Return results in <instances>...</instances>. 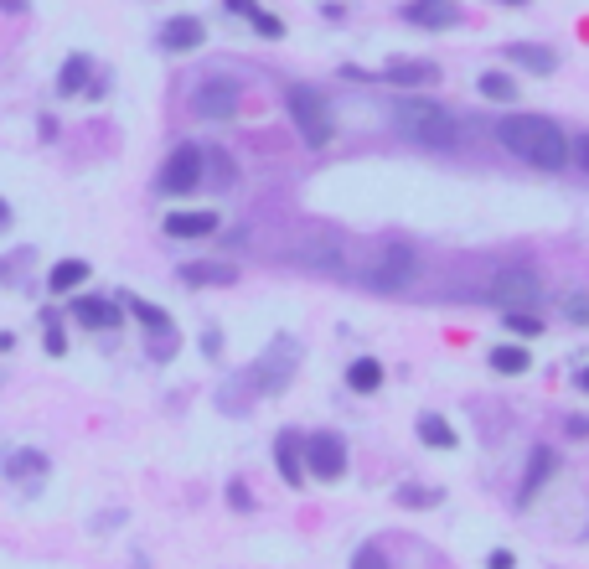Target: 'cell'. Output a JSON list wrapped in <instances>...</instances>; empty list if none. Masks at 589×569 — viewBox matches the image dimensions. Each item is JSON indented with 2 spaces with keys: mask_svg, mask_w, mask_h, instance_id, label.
Wrapping results in <instances>:
<instances>
[{
  "mask_svg": "<svg viewBox=\"0 0 589 569\" xmlns=\"http://www.w3.org/2000/svg\"><path fill=\"white\" fill-rule=\"evenodd\" d=\"M414 269H419L414 249H403V244H388V249L367 254V259L357 264V280H362V285H372V290H403V285L414 280Z\"/></svg>",
  "mask_w": 589,
  "mask_h": 569,
  "instance_id": "4",
  "label": "cell"
},
{
  "mask_svg": "<svg viewBox=\"0 0 589 569\" xmlns=\"http://www.w3.org/2000/svg\"><path fill=\"white\" fill-rule=\"evenodd\" d=\"M383 78L393 88H414V83H434V78H440V68H434V63H388Z\"/></svg>",
  "mask_w": 589,
  "mask_h": 569,
  "instance_id": "21",
  "label": "cell"
},
{
  "mask_svg": "<svg viewBox=\"0 0 589 569\" xmlns=\"http://www.w3.org/2000/svg\"><path fill=\"white\" fill-rule=\"evenodd\" d=\"M248 21H254V32H259V37H285V21L269 16V11H259V6L248 11Z\"/></svg>",
  "mask_w": 589,
  "mask_h": 569,
  "instance_id": "26",
  "label": "cell"
},
{
  "mask_svg": "<svg viewBox=\"0 0 589 569\" xmlns=\"http://www.w3.org/2000/svg\"><path fill=\"white\" fill-rule=\"evenodd\" d=\"M569 161L589 176V135H579V140H569Z\"/></svg>",
  "mask_w": 589,
  "mask_h": 569,
  "instance_id": "30",
  "label": "cell"
},
{
  "mask_svg": "<svg viewBox=\"0 0 589 569\" xmlns=\"http://www.w3.org/2000/svg\"><path fill=\"white\" fill-rule=\"evenodd\" d=\"M398 497H403V507H429V492L424 487H403Z\"/></svg>",
  "mask_w": 589,
  "mask_h": 569,
  "instance_id": "32",
  "label": "cell"
},
{
  "mask_svg": "<svg viewBox=\"0 0 589 569\" xmlns=\"http://www.w3.org/2000/svg\"><path fill=\"white\" fill-rule=\"evenodd\" d=\"M202 166H207V151L202 145H176V151L166 156V166H161V187L166 197H186V192H197L202 187Z\"/></svg>",
  "mask_w": 589,
  "mask_h": 569,
  "instance_id": "7",
  "label": "cell"
},
{
  "mask_svg": "<svg viewBox=\"0 0 589 569\" xmlns=\"http://www.w3.org/2000/svg\"><path fill=\"white\" fill-rule=\"evenodd\" d=\"M238 104H243L238 78H207V83H197V94H192V109L202 119H233Z\"/></svg>",
  "mask_w": 589,
  "mask_h": 569,
  "instance_id": "8",
  "label": "cell"
},
{
  "mask_svg": "<svg viewBox=\"0 0 589 569\" xmlns=\"http://www.w3.org/2000/svg\"><path fill=\"white\" fill-rule=\"evenodd\" d=\"M383 363H378V357H357V363L347 368V388H352V394H378V388H383Z\"/></svg>",
  "mask_w": 589,
  "mask_h": 569,
  "instance_id": "16",
  "label": "cell"
},
{
  "mask_svg": "<svg viewBox=\"0 0 589 569\" xmlns=\"http://www.w3.org/2000/svg\"><path fill=\"white\" fill-rule=\"evenodd\" d=\"M553 466H558V456L548 451V445H538V451H533V466H527V482H522V492H517V497H522V502H533V497H538V487L553 476Z\"/></svg>",
  "mask_w": 589,
  "mask_h": 569,
  "instance_id": "20",
  "label": "cell"
},
{
  "mask_svg": "<svg viewBox=\"0 0 589 569\" xmlns=\"http://www.w3.org/2000/svg\"><path fill=\"white\" fill-rule=\"evenodd\" d=\"M419 440L434 445V451H455V430L445 425L440 414H424V419H419Z\"/></svg>",
  "mask_w": 589,
  "mask_h": 569,
  "instance_id": "24",
  "label": "cell"
},
{
  "mask_svg": "<svg viewBox=\"0 0 589 569\" xmlns=\"http://www.w3.org/2000/svg\"><path fill=\"white\" fill-rule=\"evenodd\" d=\"M569 316H574V321H589V301H579V295H574V301H569Z\"/></svg>",
  "mask_w": 589,
  "mask_h": 569,
  "instance_id": "35",
  "label": "cell"
},
{
  "mask_svg": "<svg viewBox=\"0 0 589 569\" xmlns=\"http://www.w3.org/2000/svg\"><path fill=\"white\" fill-rule=\"evenodd\" d=\"M285 109H290V125L300 130V140L310 145V151H326V145L336 140V114H331L321 88H310V83L285 88Z\"/></svg>",
  "mask_w": 589,
  "mask_h": 569,
  "instance_id": "3",
  "label": "cell"
},
{
  "mask_svg": "<svg viewBox=\"0 0 589 569\" xmlns=\"http://www.w3.org/2000/svg\"><path fill=\"white\" fill-rule=\"evenodd\" d=\"M476 88H481V99H491V104H517V78H512V73H502V68L481 73V78H476Z\"/></svg>",
  "mask_w": 589,
  "mask_h": 569,
  "instance_id": "19",
  "label": "cell"
},
{
  "mask_svg": "<svg viewBox=\"0 0 589 569\" xmlns=\"http://www.w3.org/2000/svg\"><path fill=\"white\" fill-rule=\"evenodd\" d=\"M228 497H233V507H254V502H248V487H243V482H233Z\"/></svg>",
  "mask_w": 589,
  "mask_h": 569,
  "instance_id": "34",
  "label": "cell"
},
{
  "mask_svg": "<svg viewBox=\"0 0 589 569\" xmlns=\"http://www.w3.org/2000/svg\"><path fill=\"white\" fill-rule=\"evenodd\" d=\"M496 140H502V151H512L533 171H564L569 166V135L543 114H507L502 125H496Z\"/></svg>",
  "mask_w": 589,
  "mask_h": 569,
  "instance_id": "1",
  "label": "cell"
},
{
  "mask_svg": "<svg viewBox=\"0 0 589 569\" xmlns=\"http://www.w3.org/2000/svg\"><path fill=\"white\" fill-rule=\"evenodd\" d=\"M130 311L150 326V332H171V316H166L161 306H150V301H130Z\"/></svg>",
  "mask_w": 589,
  "mask_h": 569,
  "instance_id": "25",
  "label": "cell"
},
{
  "mask_svg": "<svg viewBox=\"0 0 589 569\" xmlns=\"http://www.w3.org/2000/svg\"><path fill=\"white\" fill-rule=\"evenodd\" d=\"M83 280H88V264H83V259H57L52 275H47V290H52V295H73Z\"/></svg>",
  "mask_w": 589,
  "mask_h": 569,
  "instance_id": "18",
  "label": "cell"
},
{
  "mask_svg": "<svg viewBox=\"0 0 589 569\" xmlns=\"http://www.w3.org/2000/svg\"><path fill=\"white\" fill-rule=\"evenodd\" d=\"M300 451H305V471L316 476V482H341V476H347V440H341L336 430L305 435Z\"/></svg>",
  "mask_w": 589,
  "mask_h": 569,
  "instance_id": "6",
  "label": "cell"
},
{
  "mask_svg": "<svg viewBox=\"0 0 589 569\" xmlns=\"http://www.w3.org/2000/svg\"><path fill=\"white\" fill-rule=\"evenodd\" d=\"M223 6H228L233 16H248V11H254V0H223Z\"/></svg>",
  "mask_w": 589,
  "mask_h": 569,
  "instance_id": "37",
  "label": "cell"
},
{
  "mask_svg": "<svg viewBox=\"0 0 589 569\" xmlns=\"http://www.w3.org/2000/svg\"><path fill=\"white\" fill-rule=\"evenodd\" d=\"M491 368L496 373H507V378H517V373H527V368H533V357H527V347H491Z\"/></svg>",
  "mask_w": 589,
  "mask_h": 569,
  "instance_id": "23",
  "label": "cell"
},
{
  "mask_svg": "<svg viewBox=\"0 0 589 569\" xmlns=\"http://www.w3.org/2000/svg\"><path fill=\"white\" fill-rule=\"evenodd\" d=\"M73 316H78V326H88V332H114L119 326V306L104 301V295H73Z\"/></svg>",
  "mask_w": 589,
  "mask_h": 569,
  "instance_id": "12",
  "label": "cell"
},
{
  "mask_svg": "<svg viewBox=\"0 0 589 569\" xmlns=\"http://www.w3.org/2000/svg\"><path fill=\"white\" fill-rule=\"evenodd\" d=\"M11 476H26V471H42V456L37 451H21V456H11V466H6Z\"/></svg>",
  "mask_w": 589,
  "mask_h": 569,
  "instance_id": "29",
  "label": "cell"
},
{
  "mask_svg": "<svg viewBox=\"0 0 589 569\" xmlns=\"http://www.w3.org/2000/svg\"><path fill=\"white\" fill-rule=\"evenodd\" d=\"M88 88H93V57L73 52L68 63H62V73H57V94L62 99H78V94H88Z\"/></svg>",
  "mask_w": 589,
  "mask_h": 569,
  "instance_id": "13",
  "label": "cell"
},
{
  "mask_svg": "<svg viewBox=\"0 0 589 569\" xmlns=\"http://www.w3.org/2000/svg\"><path fill=\"white\" fill-rule=\"evenodd\" d=\"M507 332H517V337H538V332H543V321H538V316H527V311H507Z\"/></svg>",
  "mask_w": 589,
  "mask_h": 569,
  "instance_id": "27",
  "label": "cell"
},
{
  "mask_svg": "<svg viewBox=\"0 0 589 569\" xmlns=\"http://www.w3.org/2000/svg\"><path fill=\"white\" fill-rule=\"evenodd\" d=\"M486 301H496L502 311H527V306H538V301H543V280H538L527 264H502V269L491 275Z\"/></svg>",
  "mask_w": 589,
  "mask_h": 569,
  "instance_id": "5",
  "label": "cell"
},
{
  "mask_svg": "<svg viewBox=\"0 0 589 569\" xmlns=\"http://www.w3.org/2000/svg\"><path fill=\"white\" fill-rule=\"evenodd\" d=\"M207 161H212V176H217V182H223V187H228V182H233V161H228L223 151H212Z\"/></svg>",
  "mask_w": 589,
  "mask_h": 569,
  "instance_id": "31",
  "label": "cell"
},
{
  "mask_svg": "<svg viewBox=\"0 0 589 569\" xmlns=\"http://www.w3.org/2000/svg\"><path fill=\"white\" fill-rule=\"evenodd\" d=\"M403 21L424 26V32H450V26H460V6L455 0H409V6H403Z\"/></svg>",
  "mask_w": 589,
  "mask_h": 569,
  "instance_id": "10",
  "label": "cell"
},
{
  "mask_svg": "<svg viewBox=\"0 0 589 569\" xmlns=\"http://www.w3.org/2000/svg\"><path fill=\"white\" fill-rule=\"evenodd\" d=\"M207 42V26L197 21V16H171V21H161V47L166 52H197Z\"/></svg>",
  "mask_w": 589,
  "mask_h": 569,
  "instance_id": "11",
  "label": "cell"
},
{
  "mask_svg": "<svg viewBox=\"0 0 589 569\" xmlns=\"http://www.w3.org/2000/svg\"><path fill=\"white\" fill-rule=\"evenodd\" d=\"M507 6H527V0H507Z\"/></svg>",
  "mask_w": 589,
  "mask_h": 569,
  "instance_id": "40",
  "label": "cell"
},
{
  "mask_svg": "<svg viewBox=\"0 0 589 569\" xmlns=\"http://www.w3.org/2000/svg\"><path fill=\"white\" fill-rule=\"evenodd\" d=\"M0 228H11V207H6V197H0Z\"/></svg>",
  "mask_w": 589,
  "mask_h": 569,
  "instance_id": "38",
  "label": "cell"
},
{
  "mask_svg": "<svg viewBox=\"0 0 589 569\" xmlns=\"http://www.w3.org/2000/svg\"><path fill=\"white\" fill-rule=\"evenodd\" d=\"M486 564H491V569H512V554H507V549H496Z\"/></svg>",
  "mask_w": 589,
  "mask_h": 569,
  "instance_id": "36",
  "label": "cell"
},
{
  "mask_svg": "<svg viewBox=\"0 0 589 569\" xmlns=\"http://www.w3.org/2000/svg\"><path fill=\"white\" fill-rule=\"evenodd\" d=\"M181 280L186 285H233L238 269L233 264H181Z\"/></svg>",
  "mask_w": 589,
  "mask_h": 569,
  "instance_id": "22",
  "label": "cell"
},
{
  "mask_svg": "<svg viewBox=\"0 0 589 569\" xmlns=\"http://www.w3.org/2000/svg\"><path fill=\"white\" fill-rule=\"evenodd\" d=\"M274 461H279V476H285L290 487L305 482V451H300V435L295 430H285V435L274 440Z\"/></svg>",
  "mask_w": 589,
  "mask_h": 569,
  "instance_id": "14",
  "label": "cell"
},
{
  "mask_svg": "<svg viewBox=\"0 0 589 569\" xmlns=\"http://www.w3.org/2000/svg\"><path fill=\"white\" fill-rule=\"evenodd\" d=\"M295 363H300V347H295V337H279V342L259 357V368H254V378H259L264 394H279V388L290 383Z\"/></svg>",
  "mask_w": 589,
  "mask_h": 569,
  "instance_id": "9",
  "label": "cell"
},
{
  "mask_svg": "<svg viewBox=\"0 0 589 569\" xmlns=\"http://www.w3.org/2000/svg\"><path fill=\"white\" fill-rule=\"evenodd\" d=\"M579 388H584V394H589V368H584V373H579Z\"/></svg>",
  "mask_w": 589,
  "mask_h": 569,
  "instance_id": "39",
  "label": "cell"
},
{
  "mask_svg": "<svg viewBox=\"0 0 589 569\" xmlns=\"http://www.w3.org/2000/svg\"><path fill=\"white\" fill-rule=\"evenodd\" d=\"M217 223H223V218L207 213V207H197V213H171V218H166V233H171V238H212Z\"/></svg>",
  "mask_w": 589,
  "mask_h": 569,
  "instance_id": "15",
  "label": "cell"
},
{
  "mask_svg": "<svg viewBox=\"0 0 589 569\" xmlns=\"http://www.w3.org/2000/svg\"><path fill=\"white\" fill-rule=\"evenodd\" d=\"M47 352H52V357H62V352H68V337H62V332H57V326H52V332H47Z\"/></svg>",
  "mask_w": 589,
  "mask_h": 569,
  "instance_id": "33",
  "label": "cell"
},
{
  "mask_svg": "<svg viewBox=\"0 0 589 569\" xmlns=\"http://www.w3.org/2000/svg\"><path fill=\"white\" fill-rule=\"evenodd\" d=\"M352 569H388V554H383L378 544H362V549L352 554Z\"/></svg>",
  "mask_w": 589,
  "mask_h": 569,
  "instance_id": "28",
  "label": "cell"
},
{
  "mask_svg": "<svg viewBox=\"0 0 589 569\" xmlns=\"http://www.w3.org/2000/svg\"><path fill=\"white\" fill-rule=\"evenodd\" d=\"M393 119H398V130L409 135L414 145H429V151H450V145L460 140V125H455V114L445 104H434V99H398L393 104Z\"/></svg>",
  "mask_w": 589,
  "mask_h": 569,
  "instance_id": "2",
  "label": "cell"
},
{
  "mask_svg": "<svg viewBox=\"0 0 589 569\" xmlns=\"http://www.w3.org/2000/svg\"><path fill=\"white\" fill-rule=\"evenodd\" d=\"M507 57H512L517 68H527V73H553V68H558V57H553L548 47H538V42H512Z\"/></svg>",
  "mask_w": 589,
  "mask_h": 569,
  "instance_id": "17",
  "label": "cell"
}]
</instances>
